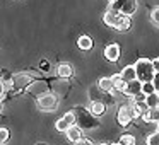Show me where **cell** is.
I'll return each mask as SVG.
<instances>
[{
	"mask_svg": "<svg viewBox=\"0 0 159 145\" xmlns=\"http://www.w3.org/2000/svg\"><path fill=\"white\" fill-rule=\"evenodd\" d=\"M120 77L125 80V82H130V80H135L137 79V73H135V67L134 65H127L121 68L120 72Z\"/></svg>",
	"mask_w": 159,
	"mask_h": 145,
	"instance_id": "cell-16",
	"label": "cell"
},
{
	"mask_svg": "<svg viewBox=\"0 0 159 145\" xmlns=\"http://www.w3.org/2000/svg\"><path fill=\"white\" fill-rule=\"evenodd\" d=\"M26 92L34 94L36 97H39V96H43V94L48 92V84L43 82V80H33V82L26 87Z\"/></svg>",
	"mask_w": 159,
	"mask_h": 145,
	"instance_id": "cell-6",
	"label": "cell"
},
{
	"mask_svg": "<svg viewBox=\"0 0 159 145\" xmlns=\"http://www.w3.org/2000/svg\"><path fill=\"white\" fill-rule=\"evenodd\" d=\"M63 120L67 121V123L70 125V126H72V125H75V113H74V111H67L65 114H63Z\"/></svg>",
	"mask_w": 159,
	"mask_h": 145,
	"instance_id": "cell-26",
	"label": "cell"
},
{
	"mask_svg": "<svg viewBox=\"0 0 159 145\" xmlns=\"http://www.w3.org/2000/svg\"><path fill=\"white\" fill-rule=\"evenodd\" d=\"M137 4H139L137 0H116V2L110 4L111 5L110 9H113V11L120 12L123 15H130L132 17V14L137 12Z\"/></svg>",
	"mask_w": 159,
	"mask_h": 145,
	"instance_id": "cell-3",
	"label": "cell"
},
{
	"mask_svg": "<svg viewBox=\"0 0 159 145\" xmlns=\"http://www.w3.org/2000/svg\"><path fill=\"white\" fill-rule=\"evenodd\" d=\"M145 104L147 108H159V94L157 92H152L149 96H145Z\"/></svg>",
	"mask_w": 159,
	"mask_h": 145,
	"instance_id": "cell-19",
	"label": "cell"
},
{
	"mask_svg": "<svg viewBox=\"0 0 159 145\" xmlns=\"http://www.w3.org/2000/svg\"><path fill=\"white\" fill-rule=\"evenodd\" d=\"M135 67V73H137V80L144 82H152V77H154V67H152V62L149 58H139L137 62L134 63Z\"/></svg>",
	"mask_w": 159,
	"mask_h": 145,
	"instance_id": "cell-2",
	"label": "cell"
},
{
	"mask_svg": "<svg viewBox=\"0 0 159 145\" xmlns=\"http://www.w3.org/2000/svg\"><path fill=\"white\" fill-rule=\"evenodd\" d=\"M120 17H121V14L120 12H116V11H113V9H108L106 12H104V15H103V21H104V24L106 26H110V28H116V24H118V21H120Z\"/></svg>",
	"mask_w": 159,
	"mask_h": 145,
	"instance_id": "cell-9",
	"label": "cell"
},
{
	"mask_svg": "<svg viewBox=\"0 0 159 145\" xmlns=\"http://www.w3.org/2000/svg\"><path fill=\"white\" fill-rule=\"evenodd\" d=\"M147 145H159V131H154L147 137Z\"/></svg>",
	"mask_w": 159,
	"mask_h": 145,
	"instance_id": "cell-25",
	"label": "cell"
},
{
	"mask_svg": "<svg viewBox=\"0 0 159 145\" xmlns=\"http://www.w3.org/2000/svg\"><path fill=\"white\" fill-rule=\"evenodd\" d=\"M5 92H7V89H5L4 82H2V80H0V101H2V97L5 96Z\"/></svg>",
	"mask_w": 159,
	"mask_h": 145,
	"instance_id": "cell-31",
	"label": "cell"
},
{
	"mask_svg": "<svg viewBox=\"0 0 159 145\" xmlns=\"http://www.w3.org/2000/svg\"><path fill=\"white\" fill-rule=\"evenodd\" d=\"M132 101L130 103H125V104H121L120 108H118V113H116V121H118V125L120 126H123V128H127L128 125L132 123Z\"/></svg>",
	"mask_w": 159,
	"mask_h": 145,
	"instance_id": "cell-5",
	"label": "cell"
},
{
	"mask_svg": "<svg viewBox=\"0 0 159 145\" xmlns=\"http://www.w3.org/2000/svg\"><path fill=\"white\" fill-rule=\"evenodd\" d=\"M118 142H120V145H135V142H137V140H135V137L132 133H123Z\"/></svg>",
	"mask_w": 159,
	"mask_h": 145,
	"instance_id": "cell-21",
	"label": "cell"
},
{
	"mask_svg": "<svg viewBox=\"0 0 159 145\" xmlns=\"http://www.w3.org/2000/svg\"><path fill=\"white\" fill-rule=\"evenodd\" d=\"M77 46H79V50H82V51H89V50L93 48V39L87 34H82L77 39Z\"/></svg>",
	"mask_w": 159,
	"mask_h": 145,
	"instance_id": "cell-18",
	"label": "cell"
},
{
	"mask_svg": "<svg viewBox=\"0 0 159 145\" xmlns=\"http://www.w3.org/2000/svg\"><path fill=\"white\" fill-rule=\"evenodd\" d=\"M157 131H159V123H157Z\"/></svg>",
	"mask_w": 159,
	"mask_h": 145,
	"instance_id": "cell-35",
	"label": "cell"
},
{
	"mask_svg": "<svg viewBox=\"0 0 159 145\" xmlns=\"http://www.w3.org/2000/svg\"><path fill=\"white\" fill-rule=\"evenodd\" d=\"M113 2H116V0H110V4H113Z\"/></svg>",
	"mask_w": 159,
	"mask_h": 145,
	"instance_id": "cell-34",
	"label": "cell"
},
{
	"mask_svg": "<svg viewBox=\"0 0 159 145\" xmlns=\"http://www.w3.org/2000/svg\"><path fill=\"white\" fill-rule=\"evenodd\" d=\"M74 145H94V143H93V142L89 140V138L82 137V138H80V140H77V142H75V143H74Z\"/></svg>",
	"mask_w": 159,
	"mask_h": 145,
	"instance_id": "cell-30",
	"label": "cell"
},
{
	"mask_svg": "<svg viewBox=\"0 0 159 145\" xmlns=\"http://www.w3.org/2000/svg\"><path fill=\"white\" fill-rule=\"evenodd\" d=\"M74 113H75V125L80 130H94L99 126V118H96L86 108H77L74 109Z\"/></svg>",
	"mask_w": 159,
	"mask_h": 145,
	"instance_id": "cell-1",
	"label": "cell"
},
{
	"mask_svg": "<svg viewBox=\"0 0 159 145\" xmlns=\"http://www.w3.org/2000/svg\"><path fill=\"white\" fill-rule=\"evenodd\" d=\"M9 138H11V131L5 126H0V143H7Z\"/></svg>",
	"mask_w": 159,
	"mask_h": 145,
	"instance_id": "cell-23",
	"label": "cell"
},
{
	"mask_svg": "<svg viewBox=\"0 0 159 145\" xmlns=\"http://www.w3.org/2000/svg\"><path fill=\"white\" fill-rule=\"evenodd\" d=\"M98 89L106 92V94H113L115 89H113V80H111V77H101L99 82H98Z\"/></svg>",
	"mask_w": 159,
	"mask_h": 145,
	"instance_id": "cell-15",
	"label": "cell"
},
{
	"mask_svg": "<svg viewBox=\"0 0 159 145\" xmlns=\"http://www.w3.org/2000/svg\"><path fill=\"white\" fill-rule=\"evenodd\" d=\"M144 96H149V94H152V92H156L154 90V86H152V82H144L142 84V90H140Z\"/></svg>",
	"mask_w": 159,
	"mask_h": 145,
	"instance_id": "cell-24",
	"label": "cell"
},
{
	"mask_svg": "<svg viewBox=\"0 0 159 145\" xmlns=\"http://www.w3.org/2000/svg\"><path fill=\"white\" fill-rule=\"evenodd\" d=\"M130 101H132V118H134V120L142 118V114L149 109L145 101H134V99H130Z\"/></svg>",
	"mask_w": 159,
	"mask_h": 145,
	"instance_id": "cell-10",
	"label": "cell"
},
{
	"mask_svg": "<svg viewBox=\"0 0 159 145\" xmlns=\"http://www.w3.org/2000/svg\"><path fill=\"white\" fill-rule=\"evenodd\" d=\"M140 90H142V82L135 79V80H130V82H125L121 94H125L127 97H135L137 94H140Z\"/></svg>",
	"mask_w": 159,
	"mask_h": 145,
	"instance_id": "cell-7",
	"label": "cell"
},
{
	"mask_svg": "<svg viewBox=\"0 0 159 145\" xmlns=\"http://www.w3.org/2000/svg\"><path fill=\"white\" fill-rule=\"evenodd\" d=\"M132 28V17L130 15H123L121 14V17H120V21H118V24H116V31L118 33H127L128 29Z\"/></svg>",
	"mask_w": 159,
	"mask_h": 145,
	"instance_id": "cell-17",
	"label": "cell"
},
{
	"mask_svg": "<svg viewBox=\"0 0 159 145\" xmlns=\"http://www.w3.org/2000/svg\"><path fill=\"white\" fill-rule=\"evenodd\" d=\"M111 80H113V89H115V92H121V89L125 87V80L120 77V73L113 75V77H111Z\"/></svg>",
	"mask_w": 159,
	"mask_h": 145,
	"instance_id": "cell-20",
	"label": "cell"
},
{
	"mask_svg": "<svg viewBox=\"0 0 159 145\" xmlns=\"http://www.w3.org/2000/svg\"><path fill=\"white\" fill-rule=\"evenodd\" d=\"M106 108H108L106 103H103V101H93V103H91L89 111L96 118H101V116H104V114H106Z\"/></svg>",
	"mask_w": 159,
	"mask_h": 145,
	"instance_id": "cell-12",
	"label": "cell"
},
{
	"mask_svg": "<svg viewBox=\"0 0 159 145\" xmlns=\"http://www.w3.org/2000/svg\"><path fill=\"white\" fill-rule=\"evenodd\" d=\"M2 108H4V104H2V101H0V111H2Z\"/></svg>",
	"mask_w": 159,
	"mask_h": 145,
	"instance_id": "cell-33",
	"label": "cell"
},
{
	"mask_svg": "<svg viewBox=\"0 0 159 145\" xmlns=\"http://www.w3.org/2000/svg\"><path fill=\"white\" fill-rule=\"evenodd\" d=\"M65 137H67V140H69V142L75 143L77 140H80V138L84 137V133H82V130H80L77 125H72V126H70L69 130L65 131Z\"/></svg>",
	"mask_w": 159,
	"mask_h": 145,
	"instance_id": "cell-13",
	"label": "cell"
},
{
	"mask_svg": "<svg viewBox=\"0 0 159 145\" xmlns=\"http://www.w3.org/2000/svg\"><path fill=\"white\" fill-rule=\"evenodd\" d=\"M39 68H41L43 72H48V70H50V62H48V60L43 58L41 62H39Z\"/></svg>",
	"mask_w": 159,
	"mask_h": 145,
	"instance_id": "cell-29",
	"label": "cell"
},
{
	"mask_svg": "<svg viewBox=\"0 0 159 145\" xmlns=\"http://www.w3.org/2000/svg\"><path fill=\"white\" fill-rule=\"evenodd\" d=\"M103 55L108 62H113V63L118 62V58H120V46H118L116 43H110V45L104 46Z\"/></svg>",
	"mask_w": 159,
	"mask_h": 145,
	"instance_id": "cell-8",
	"label": "cell"
},
{
	"mask_svg": "<svg viewBox=\"0 0 159 145\" xmlns=\"http://www.w3.org/2000/svg\"><path fill=\"white\" fill-rule=\"evenodd\" d=\"M151 62H152V67H154V72H159V58H154Z\"/></svg>",
	"mask_w": 159,
	"mask_h": 145,
	"instance_id": "cell-32",
	"label": "cell"
},
{
	"mask_svg": "<svg viewBox=\"0 0 159 145\" xmlns=\"http://www.w3.org/2000/svg\"><path fill=\"white\" fill-rule=\"evenodd\" d=\"M140 120L145 121V123H156L157 125L159 123V108H149V109L142 114Z\"/></svg>",
	"mask_w": 159,
	"mask_h": 145,
	"instance_id": "cell-11",
	"label": "cell"
},
{
	"mask_svg": "<svg viewBox=\"0 0 159 145\" xmlns=\"http://www.w3.org/2000/svg\"><path fill=\"white\" fill-rule=\"evenodd\" d=\"M152 86H154V90L159 94V72H156L152 77Z\"/></svg>",
	"mask_w": 159,
	"mask_h": 145,
	"instance_id": "cell-28",
	"label": "cell"
},
{
	"mask_svg": "<svg viewBox=\"0 0 159 145\" xmlns=\"http://www.w3.org/2000/svg\"><path fill=\"white\" fill-rule=\"evenodd\" d=\"M36 104L41 111H55L58 108V97L52 92H46L43 96L36 97Z\"/></svg>",
	"mask_w": 159,
	"mask_h": 145,
	"instance_id": "cell-4",
	"label": "cell"
},
{
	"mask_svg": "<svg viewBox=\"0 0 159 145\" xmlns=\"http://www.w3.org/2000/svg\"><path fill=\"white\" fill-rule=\"evenodd\" d=\"M57 75L60 77V79H70V77L74 75V68L72 65H69V63H60L58 67H57Z\"/></svg>",
	"mask_w": 159,
	"mask_h": 145,
	"instance_id": "cell-14",
	"label": "cell"
},
{
	"mask_svg": "<svg viewBox=\"0 0 159 145\" xmlns=\"http://www.w3.org/2000/svg\"><path fill=\"white\" fill-rule=\"evenodd\" d=\"M55 128H57V131H60V133H65V131L70 128V125L67 123V121L63 120V118H60V120H57V121H55Z\"/></svg>",
	"mask_w": 159,
	"mask_h": 145,
	"instance_id": "cell-22",
	"label": "cell"
},
{
	"mask_svg": "<svg viewBox=\"0 0 159 145\" xmlns=\"http://www.w3.org/2000/svg\"><path fill=\"white\" fill-rule=\"evenodd\" d=\"M151 19H152V22L159 28V7H156L154 11L151 12Z\"/></svg>",
	"mask_w": 159,
	"mask_h": 145,
	"instance_id": "cell-27",
	"label": "cell"
}]
</instances>
